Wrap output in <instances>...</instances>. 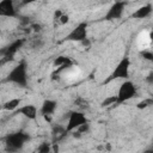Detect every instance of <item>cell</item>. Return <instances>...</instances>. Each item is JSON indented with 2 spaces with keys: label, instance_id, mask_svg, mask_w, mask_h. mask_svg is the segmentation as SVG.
<instances>
[{
  "label": "cell",
  "instance_id": "6",
  "mask_svg": "<svg viewBox=\"0 0 153 153\" xmlns=\"http://www.w3.org/2000/svg\"><path fill=\"white\" fill-rule=\"evenodd\" d=\"M65 39L71 42H80V43L87 39V23L86 22L79 23L75 27L72 29V31L65 37Z\"/></svg>",
  "mask_w": 153,
  "mask_h": 153
},
{
  "label": "cell",
  "instance_id": "8",
  "mask_svg": "<svg viewBox=\"0 0 153 153\" xmlns=\"http://www.w3.org/2000/svg\"><path fill=\"white\" fill-rule=\"evenodd\" d=\"M24 42H25V39L24 38H18V39H16V41H13L12 43H10L4 50H2V55H4V60L5 61H7V60H10V59H12L13 56H14V54L23 47V44H24Z\"/></svg>",
  "mask_w": 153,
  "mask_h": 153
},
{
  "label": "cell",
  "instance_id": "11",
  "mask_svg": "<svg viewBox=\"0 0 153 153\" xmlns=\"http://www.w3.org/2000/svg\"><path fill=\"white\" fill-rule=\"evenodd\" d=\"M57 108V103L53 99H45L43 100L42 105H41V109H39V112L43 115V116H51L55 110Z\"/></svg>",
  "mask_w": 153,
  "mask_h": 153
},
{
  "label": "cell",
  "instance_id": "1",
  "mask_svg": "<svg viewBox=\"0 0 153 153\" xmlns=\"http://www.w3.org/2000/svg\"><path fill=\"white\" fill-rule=\"evenodd\" d=\"M6 81L16 84L20 87L27 86V63L25 60L19 61L7 74Z\"/></svg>",
  "mask_w": 153,
  "mask_h": 153
},
{
  "label": "cell",
  "instance_id": "17",
  "mask_svg": "<svg viewBox=\"0 0 153 153\" xmlns=\"http://www.w3.org/2000/svg\"><path fill=\"white\" fill-rule=\"evenodd\" d=\"M141 56L147 61H153V53L151 50H148V49H143L141 51Z\"/></svg>",
  "mask_w": 153,
  "mask_h": 153
},
{
  "label": "cell",
  "instance_id": "15",
  "mask_svg": "<svg viewBox=\"0 0 153 153\" xmlns=\"http://www.w3.org/2000/svg\"><path fill=\"white\" fill-rule=\"evenodd\" d=\"M115 104H117V97L116 96L108 97L102 102V106H109V105H115Z\"/></svg>",
  "mask_w": 153,
  "mask_h": 153
},
{
  "label": "cell",
  "instance_id": "4",
  "mask_svg": "<svg viewBox=\"0 0 153 153\" xmlns=\"http://www.w3.org/2000/svg\"><path fill=\"white\" fill-rule=\"evenodd\" d=\"M129 67H130V60L129 57H123L121 61L117 63L110 76L105 80V82H109L115 79H127L129 76Z\"/></svg>",
  "mask_w": 153,
  "mask_h": 153
},
{
  "label": "cell",
  "instance_id": "20",
  "mask_svg": "<svg viewBox=\"0 0 153 153\" xmlns=\"http://www.w3.org/2000/svg\"><path fill=\"white\" fill-rule=\"evenodd\" d=\"M62 14H63V12H62L61 10H55V12H54V17H53L54 20H57Z\"/></svg>",
  "mask_w": 153,
  "mask_h": 153
},
{
  "label": "cell",
  "instance_id": "19",
  "mask_svg": "<svg viewBox=\"0 0 153 153\" xmlns=\"http://www.w3.org/2000/svg\"><path fill=\"white\" fill-rule=\"evenodd\" d=\"M57 22H59L61 25H65V24H67V23L69 22V16H68V14H62V16L57 19Z\"/></svg>",
  "mask_w": 153,
  "mask_h": 153
},
{
  "label": "cell",
  "instance_id": "14",
  "mask_svg": "<svg viewBox=\"0 0 153 153\" xmlns=\"http://www.w3.org/2000/svg\"><path fill=\"white\" fill-rule=\"evenodd\" d=\"M71 61H72V60H71L69 57L63 56V55H60V56H57V57L54 60L53 66H54V68H57V67H60V66H62V65H65V63H67V62H71Z\"/></svg>",
  "mask_w": 153,
  "mask_h": 153
},
{
  "label": "cell",
  "instance_id": "13",
  "mask_svg": "<svg viewBox=\"0 0 153 153\" xmlns=\"http://www.w3.org/2000/svg\"><path fill=\"white\" fill-rule=\"evenodd\" d=\"M20 103H22L20 98H12V99H10V100L4 103L2 109L6 110V111H14V110H17L19 108Z\"/></svg>",
  "mask_w": 153,
  "mask_h": 153
},
{
  "label": "cell",
  "instance_id": "16",
  "mask_svg": "<svg viewBox=\"0 0 153 153\" xmlns=\"http://www.w3.org/2000/svg\"><path fill=\"white\" fill-rule=\"evenodd\" d=\"M152 104H153V100H152L151 98H148V99H143L142 102H140V103L137 104V109H146V108L151 106Z\"/></svg>",
  "mask_w": 153,
  "mask_h": 153
},
{
  "label": "cell",
  "instance_id": "10",
  "mask_svg": "<svg viewBox=\"0 0 153 153\" xmlns=\"http://www.w3.org/2000/svg\"><path fill=\"white\" fill-rule=\"evenodd\" d=\"M17 14L13 0L0 1V17H14Z\"/></svg>",
  "mask_w": 153,
  "mask_h": 153
},
{
  "label": "cell",
  "instance_id": "12",
  "mask_svg": "<svg viewBox=\"0 0 153 153\" xmlns=\"http://www.w3.org/2000/svg\"><path fill=\"white\" fill-rule=\"evenodd\" d=\"M151 13H152V5L146 4V5L140 6L135 12H133L131 18H134V19H145V18L149 17Z\"/></svg>",
  "mask_w": 153,
  "mask_h": 153
},
{
  "label": "cell",
  "instance_id": "18",
  "mask_svg": "<svg viewBox=\"0 0 153 153\" xmlns=\"http://www.w3.org/2000/svg\"><path fill=\"white\" fill-rule=\"evenodd\" d=\"M37 151H38V152H42V153H48V152L50 151V147H49V145H48L47 142H44V143H42V145L37 148Z\"/></svg>",
  "mask_w": 153,
  "mask_h": 153
},
{
  "label": "cell",
  "instance_id": "22",
  "mask_svg": "<svg viewBox=\"0 0 153 153\" xmlns=\"http://www.w3.org/2000/svg\"><path fill=\"white\" fill-rule=\"evenodd\" d=\"M4 62H5V60H2V61H0V67H1V65H2Z\"/></svg>",
  "mask_w": 153,
  "mask_h": 153
},
{
  "label": "cell",
  "instance_id": "2",
  "mask_svg": "<svg viewBox=\"0 0 153 153\" xmlns=\"http://www.w3.org/2000/svg\"><path fill=\"white\" fill-rule=\"evenodd\" d=\"M29 140L30 136L25 131H17L13 134H8L5 137L6 151H19Z\"/></svg>",
  "mask_w": 153,
  "mask_h": 153
},
{
  "label": "cell",
  "instance_id": "9",
  "mask_svg": "<svg viewBox=\"0 0 153 153\" xmlns=\"http://www.w3.org/2000/svg\"><path fill=\"white\" fill-rule=\"evenodd\" d=\"M16 112L20 114L22 116H24V117H26L29 120H36L37 118V114H38V109L33 104H25V105L19 106L16 110Z\"/></svg>",
  "mask_w": 153,
  "mask_h": 153
},
{
  "label": "cell",
  "instance_id": "3",
  "mask_svg": "<svg viewBox=\"0 0 153 153\" xmlns=\"http://www.w3.org/2000/svg\"><path fill=\"white\" fill-rule=\"evenodd\" d=\"M137 91H136V86L133 81L130 80H126L123 81L121 85H120V88H118V92L116 94L117 97V104L120 103H124L131 98H134L136 96Z\"/></svg>",
  "mask_w": 153,
  "mask_h": 153
},
{
  "label": "cell",
  "instance_id": "21",
  "mask_svg": "<svg viewBox=\"0 0 153 153\" xmlns=\"http://www.w3.org/2000/svg\"><path fill=\"white\" fill-rule=\"evenodd\" d=\"M37 0H22V5H29V4H32Z\"/></svg>",
  "mask_w": 153,
  "mask_h": 153
},
{
  "label": "cell",
  "instance_id": "7",
  "mask_svg": "<svg viewBox=\"0 0 153 153\" xmlns=\"http://www.w3.org/2000/svg\"><path fill=\"white\" fill-rule=\"evenodd\" d=\"M126 5H127V4H126V1H123V0H117V1H115V2L109 7L108 12H106L105 16L103 17V20L110 22V20L120 19V18L123 16Z\"/></svg>",
  "mask_w": 153,
  "mask_h": 153
},
{
  "label": "cell",
  "instance_id": "5",
  "mask_svg": "<svg viewBox=\"0 0 153 153\" xmlns=\"http://www.w3.org/2000/svg\"><path fill=\"white\" fill-rule=\"evenodd\" d=\"M88 122L86 115L82 111H72L69 114L68 117V122H67V127L65 129L66 133H72L74 130H76L81 124Z\"/></svg>",
  "mask_w": 153,
  "mask_h": 153
}]
</instances>
